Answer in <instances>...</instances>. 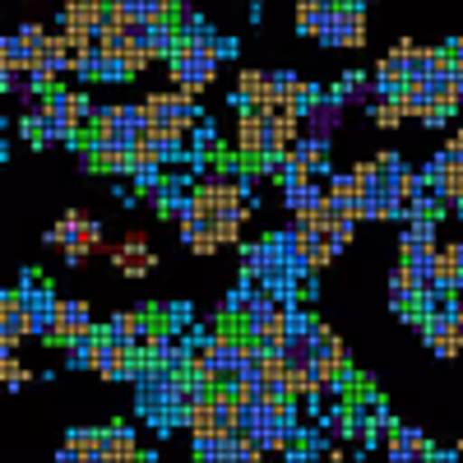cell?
<instances>
[{"mask_svg":"<svg viewBox=\"0 0 463 463\" xmlns=\"http://www.w3.org/2000/svg\"><path fill=\"white\" fill-rule=\"evenodd\" d=\"M218 43L213 37H190V43H181L176 52H172V84H176V93H185V98H200L209 84H213V74H218Z\"/></svg>","mask_w":463,"mask_h":463,"instance_id":"6da1fadb","label":"cell"},{"mask_svg":"<svg viewBox=\"0 0 463 463\" xmlns=\"http://www.w3.org/2000/svg\"><path fill=\"white\" fill-rule=\"evenodd\" d=\"M288 311H292V301L269 297V292H250L246 306L237 311V329L246 338H255L260 347H279L283 343V329H288Z\"/></svg>","mask_w":463,"mask_h":463,"instance_id":"7a4b0ae2","label":"cell"},{"mask_svg":"<svg viewBox=\"0 0 463 463\" xmlns=\"http://www.w3.org/2000/svg\"><path fill=\"white\" fill-rule=\"evenodd\" d=\"M47 246H56V250H65V264H84L98 246H102V227L93 222V218H84V213H65L52 232H47Z\"/></svg>","mask_w":463,"mask_h":463,"instance_id":"3957f363","label":"cell"},{"mask_svg":"<svg viewBox=\"0 0 463 463\" xmlns=\"http://www.w3.org/2000/svg\"><path fill=\"white\" fill-rule=\"evenodd\" d=\"M144 121L148 126H181V130H190V126H200L204 116H200V107H195V98H185V93H148L144 98Z\"/></svg>","mask_w":463,"mask_h":463,"instance_id":"277c9868","label":"cell"},{"mask_svg":"<svg viewBox=\"0 0 463 463\" xmlns=\"http://www.w3.org/2000/svg\"><path fill=\"white\" fill-rule=\"evenodd\" d=\"M316 43L320 47H366V14L362 5H338L325 28L316 33Z\"/></svg>","mask_w":463,"mask_h":463,"instance_id":"5b68a950","label":"cell"},{"mask_svg":"<svg viewBox=\"0 0 463 463\" xmlns=\"http://www.w3.org/2000/svg\"><path fill=\"white\" fill-rule=\"evenodd\" d=\"M111 264L121 269L126 279H144V274H153V269H158V255L148 250L144 232H130L121 246H111Z\"/></svg>","mask_w":463,"mask_h":463,"instance_id":"8992f818","label":"cell"},{"mask_svg":"<svg viewBox=\"0 0 463 463\" xmlns=\"http://www.w3.org/2000/svg\"><path fill=\"white\" fill-rule=\"evenodd\" d=\"M232 102H237L241 111H246V107L274 111V74H264V70H241V80H237V93H232Z\"/></svg>","mask_w":463,"mask_h":463,"instance_id":"52a82bcc","label":"cell"},{"mask_svg":"<svg viewBox=\"0 0 463 463\" xmlns=\"http://www.w3.org/2000/svg\"><path fill=\"white\" fill-rule=\"evenodd\" d=\"M98 325L89 316V306L84 301H61V311H56V343H74V338H93Z\"/></svg>","mask_w":463,"mask_h":463,"instance_id":"ba28073f","label":"cell"},{"mask_svg":"<svg viewBox=\"0 0 463 463\" xmlns=\"http://www.w3.org/2000/svg\"><path fill=\"white\" fill-rule=\"evenodd\" d=\"M139 454H144V449H139L135 431H126V427L98 431V458H102V463H135Z\"/></svg>","mask_w":463,"mask_h":463,"instance_id":"9c48e42d","label":"cell"},{"mask_svg":"<svg viewBox=\"0 0 463 463\" xmlns=\"http://www.w3.org/2000/svg\"><path fill=\"white\" fill-rule=\"evenodd\" d=\"M89 153H93V167L98 172H111V176H130L139 167L135 144H93Z\"/></svg>","mask_w":463,"mask_h":463,"instance_id":"30bf717a","label":"cell"},{"mask_svg":"<svg viewBox=\"0 0 463 463\" xmlns=\"http://www.w3.org/2000/svg\"><path fill=\"white\" fill-rule=\"evenodd\" d=\"M436 163H440V176L427 181V185L436 190L445 204H458V200H463V158H454V153H440Z\"/></svg>","mask_w":463,"mask_h":463,"instance_id":"8fae6325","label":"cell"},{"mask_svg":"<svg viewBox=\"0 0 463 463\" xmlns=\"http://www.w3.org/2000/svg\"><path fill=\"white\" fill-rule=\"evenodd\" d=\"M301 121L311 126V135H316V139H329V135L338 130V121H343V98H316V102H311V111H306Z\"/></svg>","mask_w":463,"mask_h":463,"instance_id":"7c38bea8","label":"cell"},{"mask_svg":"<svg viewBox=\"0 0 463 463\" xmlns=\"http://www.w3.org/2000/svg\"><path fill=\"white\" fill-rule=\"evenodd\" d=\"M384 445H390V458H431L427 436L412 431V427H390L384 431Z\"/></svg>","mask_w":463,"mask_h":463,"instance_id":"4fadbf2b","label":"cell"},{"mask_svg":"<svg viewBox=\"0 0 463 463\" xmlns=\"http://www.w3.org/2000/svg\"><path fill=\"white\" fill-rule=\"evenodd\" d=\"M274 264H288L283 250H279V241H250V246H241V269H246V279L269 274Z\"/></svg>","mask_w":463,"mask_h":463,"instance_id":"5bb4252c","label":"cell"},{"mask_svg":"<svg viewBox=\"0 0 463 463\" xmlns=\"http://www.w3.org/2000/svg\"><path fill=\"white\" fill-rule=\"evenodd\" d=\"M292 158L311 172V176H329V139H301V144H292Z\"/></svg>","mask_w":463,"mask_h":463,"instance_id":"9a60e30c","label":"cell"},{"mask_svg":"<svg viewBox=\"0 0 463 463\" xmlns=\"http://www.w3.org/2000/svg\"><path fill=\"white\" fill-rule=\"evenodd\" d=\"M403 255L408 250H431L436 246V222L431 218H408V227H403Z\"/></svg>","mask_w":463,"mask_h":463,"instance_id":"2e32d148","label":"cell"},{"mask_svg":"<svg viewBox=\"0 0 463 463\" xmlns=\"http://www.w3.org/2000/svg\"><path fill=\"white\" fill-rule=\"evenodd\" d=\"M65 116H70V126H74V130H93L98 107L89 102V93H70V98H65Z\"/></svg>","mask_w":463,"mask_h":463,"instance_id":"e0dca14e","label":"cell"},{"mask_svg":"<svg viewBox=\"0 0 463 463\" xmlns=\"http://www.w3.org/2000/svg\"><path fill=\"white\" fill-rule=\"evenodd\" d=\"M325 427L334 440H347V436H362V421H357V408H334L325 417Z\"/></svg>","mask_w":463,"mask_h":463,"instance_id":"ac0fdd59","label":"cell"},{"mask_svg":"<svg viewBox=\"0 0 463 463\" xmlns=\"http://www.w3.org/2000/svg\"><path fill=\"white\" fill-rule=\"evenodd\" d=\"M61 458H98V431H70Z\"/></svg>","mask_w":463,"mask_h":463,"instance_id":"d6986e66","label":"cell"},{"mask_svg":"<svg viewBox=\"0 0 463 463\" xmlns=\"http://www.w3.org/2000/svg\"><path fill=\"white\" fill-rule=\"evenodd\" d=\"M436 279H440L445 292H463V260H454L449 250H440L436 255Z\"/></svg>","mask_w":463,"mask_h":463,"instance_id":"ffe728a7","label":"cell"},{"mask_svg":"<svg viewBox=\"0 0 463 463\" xmlns=\"http://www.w3.org/2000/svg\"><path fill=\"white\" fill-rule=\"evenodd\" d=\"M371 116H375V126H384V130H394L399 121H408V111H403V98H399V93L384 98V102H375Z\"/></svg>","mask_w":463,"mask_h":463,"instance_id":"44dd1931","label":"cell"},{"mask_svg":"<svg viewBox=\"0 0 463 463\" xmlns=\"http://www.w3.org/2000/svg\"><path fill=\"white\" fill-rule=\"evenodd\" d=\"M19 130H24V139H28L33 148H47V126H43V107H37V111H28L24 121H19Z\"/></svg>","mask_w":463,"mask_h":463,"instance_id":"7402d4cb","label":"cell"},{"mask_svg":"<svg viewBox=\"0 0 463 463\" xmlns=\"http://www.w3.org/2000/svg\"><path fill=\"white\" fill-rule=\"evenodd\" d=\"M24 380H28V371L14 362V353H0V384H5V390H19Z\"/></svg>","mask_w":463,"mask_h":463,"instance_id":"603a6c76","label":"cell"},{"mask_svg":"<svg viewBox=\"0 0 463 463\" xmlns=\"http://www.w3.org/2000/svg\"><path fill=\"white\" fill-rule=\"evenodd\" d=\"M130 176H135V190H139V195H153V190L163 185V176H158V163H139Z\"/></svg>","mask_w":463,"mask_h":463,"instance_id":"cb8c5ba5","label":"cell"},{"mask_svg":"<svg viewBox=\"0 0 463 463\" xmlns=\"http://www.w3.org/2000/svg\"><path fill=\"white\" fill-rule=\"evenodd\" d=\"M366 89H371V84L353 70V74H343V84H338V93H334V98H343V102H362V98H366Z\"/></svg>","mask_w":463,"mask_h":463,"instance_id":"d4e9b609","label":"cell"},{"mask_svg":"<svg viewBox=\"0 0 463 463\" xmlns=\"http://www.w3.org/2000/svg\"><path fill=\"white\" fill-rule=\"evenodd\" d=\"M19 37H24V43H28L33 52H43V43H47V33L37 28V24H24V28H19Z\"/></svg>","mask_w":463,"mask_h":463,"instance_id":"484cf974","label":"cell"},{"mask_svg":"<svg viewBox=\"0 0 463 463\" xmlns=\"http://www.w3.org/2000/svg\"><path fill=\"white\" fill-rule=\"evenodd\" d=\"M431 347H436L440 357H458V353H463V343H458L454 334H449V338H440V343H431Z\"/></svg>","mask_w":463,"mask_h":463,"instance_id":"4316f807","label":"cell"},{"mask_svg":"<svg viewBox=\"0 0 463 463\" xmlns=\"http://www.w3.org/2000/svg\"><path fill=\"white\" fill-rule=\"evenodd\" d=\"M190 325V311H185V306H172V311H167V329H185Z\"/></svg>","mask_w":463,"mask_h":463,"instance_id":"83f0119b","label":"cell"},{"mask_svg":"<svg viewBox=\"0 0 463 463\" xmlns=\"http://www.w3.org/2000/svg\"><path fill=\"white\" fill-rule=\"evenodd\" d=\"M445 153H454V158H463V130H458V135H454V139L445 144Z\"/></svg>","mask_w":463,"mask_h":463,"instance_id":"f1b7e54d","label":"cell"},{"mask_svg":"<svg viewBox=\"0 0 463 463\" xmlns=\"http://www.w3.org/2000/svg\"><path fill=\"white\" fill-rule=\"evenodd\" d=\"M449 56H454V61H463V37H454V43H449Z\"/></svg>","mask_w":463,"mask_h":463,"instance_id":"f546056e","label":"cell"},{"mask_svg":"<svg viewBox=\"0 0 463 463\" xmlns=\"http://www.w3.org/2000/svg\"><path fill=\"white\" fill-rule=\"evenodd\" d=\"M0 338H5V316H0Z\"/></svg>","mask_w":463,"mask_h":463,"instance_id":"4dcf8cb0","label":"cell"},{"mask_svg":"<svg viewBox=\"0 0 463 463\" xmlns=\"http://www.w3.org/2000/svg\"><path fill=\"white\" fill-rule=\"evenodd\" d=\"M458 454H463V445H458Z\"/></svg>","mask_w":463,"mask_h":463,"instance_id":"1f68e13d","label":"cell"}]
</instances>
